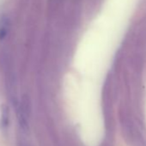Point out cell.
Masks as SVG:
<instances>
[{
  "label": "cell",
  "mask_w": 146,
  "mask_h": 146,
  "mask_svg": "<svg viewBox=\"0 0 146 146\" xmlns=\"http://www.w3.org/2000/svg\"><path fill=\"white\" fill-rule=\"evenodd\" d=\"M17 117L21 128H23L24 131H27L29 129V99L26 97H23L22 103L17 106Z\"/></svg>",
  "instance_id": "cell-1"
},
{
  "label": "cell",
  "mask_w": 146,
  "mask_h": 146,
  "mask_svg": "<svg viewBox=\"0 0 146 146\" xmlns=\"http://www.w3.org/2000/svg\"><path fill=\"white\" fill-rule=\"evenodd\" d=\"M11 24L10 18L7 16L3 15L0 17V41L5 40L8 37L11 31Z\"/></svg>",
  "instance_id": "cell-2"
},
{
  "label": "cell",
  "mask_w": 146,
  "mask_h": 146,
  "mask_svg": "<svg viewBox=\"0 0 146 146\" xmlns=\"http://www.w3.org/2000/svg\"><path fill=\"white\" fill-rule=\"evenodd\" d=\"M10 111L7 105L4 104L1 108V126L3 129H6L9 125Z\"/></svg>",
  "instance_id": "cell-3"
}]
</instances>
